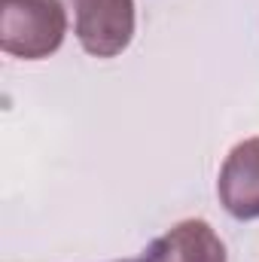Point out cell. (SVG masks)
<instances>
[{
	"label": "cell",
	"mask_w": 259,
	"mask_h": 262,
	"mask_svg": "<svg viewBox=\"0 0 259 262\" xmlns=\"http://www.w3.org/2000/svg\"><path fill=\"white\" fill-rule=\"evenodd\" d=\"M67 12L61 0H0V49L6 55L40 61L61 49Z\"/></svg>",
	"instance_id": "6da1fadb"
},
{
	"label": "cell",
	"mask_w": 259,
	"mask_h": 262,
	"mask_svg": "<svg viewBox=\"0 0 259 262\" xmlns=\"http://www.w3.org/2000/svg\"><path fill=\"white\" fill-rule=\"evenodd\" d=\"M73 34L95 58H116L134 40V0H67Z\"/></svg>",
	"instance_id": "7a4b0ae2"
},
{
	"label": "cell",
	"mask_w": 259,
	"mask_h": 262,
	"mask_svg": "<svg viewBox=\"0 0 259 262\" xmlns=\"http://www.w3.org/2000/svg\"><path fill=\"white\" fill-rule=\"evenodd\" d=\"M217 195L235 220H259V137L241 140L226 156Z\"/></svg>",
	"instance_id": "3957f363"
},
{
	"label": "cell",
	"mask_w": 259,
	"mask_h": 262,
	"mask_svg": "<svg viewBox=\"0 0 259 262\" xmlns=\"http://www.w3.org/2000/svg\"><path fill=\"white\" fill-rule=\"evenodd\" d=\"M146 262H226V244L204 220H183L149 244Z\"/></svg>",
	"instance_id": "277c9868"
},
{
	"label": "cell",
	"mask_w": 259,
	"mask_h": 262,
	"mask_svg": "<svg viewBox=\"0 0 259 262\" xmlns=\"http://www.w3.org/2000/svg\"><path fill=\"white\" fill-rule=\"evenodd\" d=\"M116 262H146V256H134V259H116Z\"/></svg>",
	"instance_id": "5b68a950"
}]
</instances>
